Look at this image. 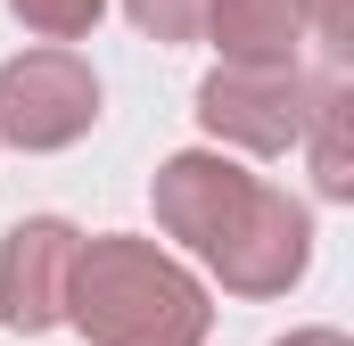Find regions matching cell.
Here are the masks:
<instances>
[{
  "label": "cell",
  "mask_w": 354,
  "mask_h": 346,
  "mask_svg": "<svg viewBox=\"0 0 354 346\" xmlns=\"http://www.w3.org/2000/svg\"><path fill=\"white\" fill-rule=\"evenodd\" d=\"M157 223L174 231L189 256L206 264L231 297H288L313 264V215L256 181L248 165H231L223 149H181L149 181Z\"/></svg>",
  "instance_id": "1"
},
{
  "label": "cell",
  "mask_w": 354,
  "mask_h": 346,
  "mask_svg": "<svg viewBox=\"0 0 354 346\" xmlns=\"http://www.w3.org/2000/svg\"><path fill=\"white\" fill-rule=\"evenodd\" d=\"M66 322L91 346H206V289L149 239H83L66 272Z\"/></svg>",
  "instance_id": "2"
},
{
  "label": "cell",
  "mask_w": 354,
  "mask_h": 346,
  "mask_svg": "<svg viewBox=\"0 0 354 346\" xmlns=\"http://www.w3.org/2000/svg\"><path fill=\"white\" fill-rule=\"evenodd\" d=\"M91 124H99V75L75 50H25L0 66V140L8 149L50 157V149H75Z\"/></svg>",
  "instance_id": "3"
},
{
  "label": "cell",
  "mask_w": 354,
  "mask_h": 346,
  "mask_svg": "<svg viewBox=\"0 0 354 346\" xmlns=\"http://www.w3.org/2000/svg\"><path fill=\"white\" fill-rule=\"evenodd\" d=\"M305 116H313V83L305 66H214L198 83V124L248 157H280L305 140Z\"/></svg>",
  "instance_id": "4"
},
{
  "label": "cell",
  "mask_w": 354,
  "mask_h": 346,
  "mask_svg": "<svg viewBox=\"0 0 354 346\" xmlns=\"http://www.w3.org/2000/svg\"><path fill=\"white\" fill-rule=\"evenodd\" d=\"M83 231L58 223V215H25L0 248V322L17 338H41L66 322V272H75Z\"/></svg>",
  "instance_id": "5"
},
{
  "label": "cell",
  "mask_w": 354,
  "mask_h": 346,
  "mask_svg": "<svg viewBox=\"0 0 354 346\" xmlns=\"http://www.w3.org/2000/svg\"><path fill=\"white\" fill-rule=\"evenodd\" d=\"M198 33L223 50V66H297L305 0H206Z\"/></svg>",
  "instance_id": "6"
},
{
  "label": "cell",
  "mask_w": 354,
  "mask_h": 346,
  "mask_svg": "<svg viewBox=\"0 0 354 346\" xmlns=\"http://www.w3.org/2000/svg\"><path fill=\"white\" fill-rule=\"evenodd\" d=\"M305 140H313V181H322V198H354V157H346V75L313 83Z\"/></svg>",
  "instance_id": "7"
},
{
  "label": "cell",
  "mask_w": 354,
  "mask_h": 346,
  "mask_svg": "<svg viewBox=\"0 0 354 346\" xmlns=\"http://www.w3.org/2000/svg\"><path fill=\"white\" fill-rule=\"evenodd\" d=\"M8 8H17V25L41 33V42H83L107 0H8Z\"/></svg>",
  "instance_id": "8"
},
{
  "label": "cell",
  "mask_w": 354,
  "mask_h": 346,
  "mask_svg": "<svg viewBox=\"0 0 354 346\" xmlns=\"http://www.w3.org/2000/svg\"><path fill=\"white\" fill-rule=\"evenodd\" d=\"M124 17H132L149 42H198V25H206V0H124Z\"/></svg>",
  "instance_id": "9"
},
{
  "label": "cell",
  "mask_w": 354,
  "mask_h": 346,
  "mask_svg": "<svg viewBox=\"0 0 354 346\" xmlns=\"http://www.w3.org/2000/svg\"><path fill=\"white\" fill-rule=\"evenodd\" d=\"M305 25H322V42L346 58V33H354V17H346V0H305Z\"/></svg>",
  "instance_id": "10"
},
{
  "label": "cell",
  "mask_w": 354,
  "mask_h": 346,
  "mask_svg": "<svg viewBox=\"0 0 354 346\" xmlns=\"http://www.w3.org/2000/svg\"><path fill=\"white\" fill-rule=\"evenodd\" d=\"M280 346H346L338 330H297V338H280Z\"/></svg>",
  "instance_id": "11"
}]
</instances>
